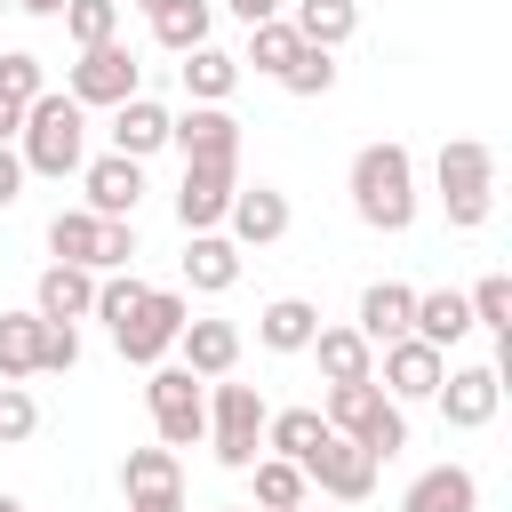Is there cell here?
<instances>
[{
    "label": "cell",
    "mask_w": 512,
    "mask_h": 512,
    "mask_svg": "<svg viewBox=\"0 0 512 512\" xmlns=\"http://www.w3.org/2000/svg\"><path fill=\"white\" fill-rule=\"evenodd\" d=\"M344 184H352V216L368 232H408L416 224V160H408V144H360Z\"/></svg>",
    "instance_id": "obj_1"
},
{
    "label": "cell",
    "mask_w": 512,
    "mask_h": 512,
    "mask_svg": "<svg viewBox=\"0 0 512 512\" xmlns=\"http://www.w3.org/2000/svg\"><path fill=\"white\" fill-rule=\"evenodd\" d=\"M16 160H24V176H72V168L88 160V112H80L72 96H40V104H24Z\"/></svg>",
    "instance_id": "obj_2"
},
{
    "label": "cell",
    "mask_w": 512,
    "mask_h": 512,
    "mask_svg": "<svg viewBox=\"0 0 512 512\" xmlns=\"http://www.w3.org/2000/svg\"><path fill=\"white\" fill-rule=\"evenodd\" d=\"M432 184H440L448 224L472 232V224H488V208H496V152H488L480 136H448L440 160H432Z\"/></svg>",
    "instance_id": "obj_3"
},
{
    "label": "cell",
    "mask_w": 512,
    "mask_h": 512,
    "mask_svg": "<svg viewBox=\"0 0 512 512\" xmlns=\"http://www.w3.org/2000/svg\"><path fill=\"white\" fill-rule=\"evenodd\" d=\"M328 432H344L352 448H368L376 464L384 456H400L408 448V416H400V400H384V384L368 376V384H328Z\"/></svg>",
    "instance_id": "obj_4"
},
{
    "label": "cell",
    "mask_w": 512,
    "mask_h": 512,
    "mask_svg": "<svg viewBox=\"0 0 512 512\" xmlns=\"http://www.w3.org/2000/svg\"><path fill=\"white\" fill-rule=\"evenodd\" d=\"M264 392L256 384H216L208 392V448H216V464L224 472H248L256 456H264Z\"/></svg>",
    "instance_id": "obj_5"
},
{
    "label": "cell",
    "mask_w": 512,
    "mask_h": 512,
    "mask_svg": "<svg viewBox=\"0 0 512 512\" xmlns=\"http://www.w3.org/2000/svg\"><path fill=\"white\" fill-rule=\"evenodd\" d=\"M144 408H152V432H160V448H192V440H208V392H200V376L192 368H152V384H144Z\"/></svg>",
    "instance_id": "obj_6"
},
{
    "label": "cell",
    "mask_w": 512,
    "mask_h": 512,
    "mask_svg": "<svg viewBox=\"0 0 512 512\" xmlns=\"http://www.w3.org/2000/svg\"><path fill=\"white\" fill-rule=\"evenodd\" d=\"M184 320H192V304H184L176 288H144V304L112 328V344H120V360H136V368H160V360L176 352Z\"/></svg>",
    "instance_id": "obj_7"
},
{
    "label": "cell",
    "mask_w": 512,
    "mask_h": 512,
    "mask_svg": "<svg viewBox=\"0 0 512 512\" xmlns=\"http://www.w3.org/2000/svg\"><path fill=\"white\" fill-rule=\"evenodd\" d=\"M296 472H304V488H320V496H336V504H360V496H376V472H384V464H376L368 448H352L344 432H320V448H312Z\"/></svg>",
    "instance_id": "obj_8"
},
{
    "label": "cell",
    "mask_w": 512,
    "mask_h": 512,
    "mask_svg": "<svg viewBox=\"0 0 512 512\" xmlns=\"http://www.w3.org/2000/svg\"><path fill=\"white\" fill-rule=\"evenodd\" d=\"M136 80H144V72H136V56H128L120 40H104V48H80V64H72V88H64V96H72L80 112H88V104H128V96H144Z\"/></svg>",
    "instance_id": "obj_9"
},
{
    "label": "cell",
    "mask_w": 512,
    "mask_h": 512,
    "mask_svg": "<svg viewBox=\"0 0 512 512\" xmlns=\"http://www.w3.org/2000/svg\"><path fill=\"white\" fill-rule=\"evenodd\" d=\"M232 192H240V160H192L184 184H176V224L184 232H216Z\"/></svg>",
    "instance_id": "obj_10"
},
{
    "label": "cell",
    "mask_w": 512,
    "mask_h": 512,
    "mask_svg": "<svg viewBox=\"0 0 512 512\" xmlns=\"http://www.w3.org/2000/svg\"><path fill=\"white\" fill-rule=\"evenodd\" d=\"M440 416H448V432H480L488 416H496V400H504V368L496 360H480V368H456V376H440Z\"/></svg>",
    "instance_id": "obj_11"
},
{
    "label": "cell",
    "mask_w": 512,
    "mask_h": 512,
    "mask_svg": "<svg viewBox=\"0 0 512 512\" xmlns=\"http://www.w3.org/2000/svg\"><path fill=\"white\" fill-rule=\"evenodd\" d=\"M440 376H448V352H432L424 336H400V344H384V400H432L440 392Z\"/></svg>",
    "instance_id": "obj_12"
},
{
    "label": "cell",
    "mask_w": 512,
    "mask_h": 512,
    "mask_svg": "<svg viewBox=\"0 0 512 512\" xmlns=\"http://www.w3.org/2000/svg\"><path fill=\"white\" fill-rule=\"evenodd\" d=\"M168 144L184 152V168L192 160H240V120L224 104H192L184 120H168Z\"/></svg>",
    "instance_id": "obj_13"
},
{
    "label": "cell",
    "mask_w": 512,
    "mask_h": 512,
    "mask_svg": "<svg viewBox=\"0 0 512 512\" xmlns=\"http://www.w3.org/2000/svg\"><path fill=\"white\" fill-rule=\"evenodd\" d=\"M224 224H232V248H272L288 232V192L280 184H240L232 208H224Z\"/></svg>",
    "instance_id": "obj_14"
},
{
    "label": "cell",
    "mask_w": 512,
    "mask_h": 512,
    "mask_svg": "<svg viewBox=\"0 0 512 512\" xmlns=\"http://www.w3.org/2000/svg\"><path fill=\"white\" fill-rule=\"evenodd\" d=\"M80 184H88V216H136V200H144V160H120V152L80 160Z\"/></svg>",
    "instance_id": "obj_15"
},
{
    "label": "cell",
    "mask_w": 512,
    "mask_h": 512,
    "mask_svg": "<svg viewBox=\"0 0 512 512\" xmlns=\"http://www.w3.org/2000/svg\"><path fill=\"white\" fill-rule=\"evenodd\" d=\"M176 368H192L200 384H224L232 376V360H240V328L232 320H184V336H176Z\"/></svg>",
    "instance_id": "obj_16"
},
{
    "label": "cell",
    "mask_w": 512,
    "mask_h": 512,
    "mask_svg": "<svg viewBox=\"0 0 512 512\" xmlns=\"http://www.w3.org/2000/svg\"><path fill=\"white\" fill-rule=\"evenodd\" d=\"M400 512H480V480H472L464 464H432V472L408 480Z\"/></svg>",
    "instance_id": "obj_17"
},
{
    "label": "cell",
    "mask_w": 512,
    "mask_h": 512,
    "mask_svg": "<svg viewBox=\"0 0 512 512\" xmlns=\"http://www.w3.org/2000/svg\"><path fill=\"white\" fill-rule=\"evenodd\" d=\"M88 304H96V272H80V264H48L40 272V288H32V312L40 320H88Z\"/></svg>",
    "instance_id": "obj_18"
},
{
    "label": "cell",
    "mask_w": 512,
    "mask_h": 512,
    "mask_svg": "<svg viewBox=\"0 0 512 512\" xmlns=\"http://www.w3.org/2000/svg\"><path fill=\"white\" fill-rule=\"evenodd\" d=\"M408 312H416V288H400V280H368L352 328H360L368 344H400V336H408Z\"/></svg>",
    "instance_id": "obj_19"
},
{
    "label": "cell",
    "mask_w": 512,
    "mask_h": 512,
    "mask_svg": "<svg viewBox=\"0 0 512 512\" xmlns=\"http://www.w3.org/2000/svg\"><path fill=\"white\" fill-rule=\"evenodd\" d=\"M168 120H176V112H160L152 96H128V104H112V152H120V160H144V152H160V144H168Z\"/></svg>",
    "instance_id": "obj_20"
},
{
    "label": "cell",
    "mask_w": 512,
    "mask_h": 512,
    "mask_svg": "<svg viewBox=\"0 0 512 512\" xmlns=\"http://www.w3.org/2000/svg\"><path fill=\"white\" fill-rule=\"evenodd\" d=\"M184 280H192L200 296H224V288L240 280V248H232L224 232H184Z\"/></svg>",
    "instance_id": "obj_21"
},
{
    "label": "cell",
    "mask_w": 512,
    "mask_h": 512,
    "mask_svg": "<svg viewBox=\"0 0 512 512\" xmlns=\"http://www.w3.org/2000/svg\"><path fill=\"white\" fill-rule=\"evenodd\" d=\"M408 336H424L432 352H448V344H464V336H472V304H464L456 288H432V296H416Z\"/></svg>",
    "instance_id": "obj_22"
},
{
    "label": "cell",
    "mask_w": 512,
    "mask_h": 512,
    "mask_svg": "<svg viewBox=\"0 0 512 512\" xmlns=\"http://www.w3.org/2000/svg\"><path fill=\"white\" fill-rule=\"evenodd\" d=\"M312 336H320V312H312L304 296H272V304L256 312V344H264V352H312Z\"/></svg>",
    "instance_id": "obj_23"
},
{
    "label": "cell",
    "mask_w": 512,
    "mask_h": 512,
    "mask_svg": "<svg viewBox=\"0 0 512 512\" xmlns=\"http://www.w3.org/2000/svg\"><path fill=\"white\" fill-rule=\"evenodd\" d=\"M312 360H320L328 384H368V376H376V344H368L360 328H320V336H312Z\"/></svg>",
    "instance_id": "obj_24"
},
{
    "label": "cell",
    "mask_w": 512,
    "mask_h": 512,
    "mask_svg": "<svg viewBox=\"0 0 512 512\" xmlns=\"http://www.w3.org/2000/svg\"><path fill=\"white\" fill-rule=\"evenodd\" d=\"M288 24H296V40H304V48H328V56H336V48L360 32V8H352V0H296V16H288Z\"/></svg>",
    "instance_id": "obj_25"
},
{
    "label": "cell",
    "mask_w": 512,
    "mask_h": 512,
    "mask_svg": "<svg viewBox=\"0 0 512 512\" xmlns=\"http://www.w3.org/2000/svg\"><path fill=\"white\" fill-rule=\"evenodd\" d=\"M96 240H104V216H88V208H56V216H48V248H56V264L96 272Z\"/></svg>",
    "instance_id": "obj_26"
},
{
    "label": "cell",
    "mask_w": 512,
    "mask_h": 512,
    "mask_svg": "<svg viewBox=\"0 0 512 512\" xmlns=\"http://www.w3.org/2000/svg\"><path fill=\"white\" fill-rule=\"evenodd\" d=\"M208 24H216L208 0H168V8L152 16V40H160L168 56H192V48H208Z\"/></svg>",
    "instance_id": "obj_27"
},
{
    "label": "cell",
    "mask_w": 512,
    "mask_h": 512,
    "mask_svg": "<svg viewBox=\"0 0 512 512\" xmlns=\"http://www.w3.org/2000/svg\"><path fill=\"white\" fill-rule=\"evenodd\" d=\"M40 376V312H0V384Z\"/></svg>",
    "instance_id": "obj_28"
},
{
    "label": "cell",
    "mask_w": 512,
    "mask_h": 512,
    "mask_svg": "<svg viewBox=\"0 0 512 512\" xmlns=\"http://www.w3.org/2000/svg\"><path fill=\"white\" fill-rule=\"evenodd\" d=\"M320 432H328V416H320V408H280V416H264V448H272V456H288V464H304V456L320 448Z\"/></svg>",
    "instance_id": "obj_29"
},
{
    "label": "cell",
    "mask_w": 512,
    "mask_h": 512,
    "mask_svg": "<svg viewBox=\"0 0 512 512\" xmlns=\"http://www.w3.org/2000/svg\"><path fill=\"white\" fill-rule=\"evenodd\" d=\"M232 80H240V56H224L216 40L184 56V88H192V104H224V96H232Z\"/></svg>",
    "instance_id": "obj_30"
},
{
    "label": "cell",
    "mask_w": 512,
    "mask_h": 512,
    "mask_svg": "<svg viewBox=\"0 0 512 512\" xmlns=\"http://www.w3.org/2000/svg\"><path fill=\"white\" fill-rule=\"evenodd\" d=\"M120 488H128V496H168V488H184V472H176V448H128V464H120Z\"/></svg>",
    "instance_id": "obj_31"
},
{
    "label": "cell",
    "mask_w": 512,
    "mask_h": 512,
    "mask_svg": "<svg viewBox=\"0 0 512 512\" xmlns=\"http://www.w3.org/2000/svg\"><path fill=\"white\" fill-rule=\"evenodd\" d=\"M296 48H304V40H296V24H288V16H272V24H248V56H240V64H256V72H272V80H280V72L296 64Z\"/></svg>",
    "instance_id": "obj_32"
},
{
    "label": "cell",
    "mask_w": 512,
    "mask_h": 512,
    "mask_svg": "<svg viewBox=\"0 0 512 512\" xmlns=\"http://www.w3.org/2000/svg\"><path fill=\"white\" fill-rule=\"evenodd\" d=\"M464 304H472V328H488V336H496V352H512V280H504V272H488Z\"/></svg>",
    "instance_id": "obj_33"
},
{
    "label": "cell",
    "mask_w": 512,
    "mask_h": 512,
    "mask_svg": "<svg viewBox=\"0 0 512 512\" xmlns=\"http://www.w3.org/2000/svg\"><path fill=\"white\" fill-rule=\"evenodd\" d=\"M248 472H256V504H264V512H296V504L312 496V488H304V472H296L288 456H256Z\"/></svg>",
    "instance_id": "obj_34"
},
{
    "label": "cell",
    "mask_w": 512,
    "mask_h": 512,
    "mask_svg": "<svg viewBox=\"0 0 512 512\" xmlns=\"http://www.w3.org/2000/svg\"><path fill=\"white\" fill-rule=\"evenodd\" d=\"M64 32H72L80 48L120 40V0H64Z\"/></svg>",
    "instance_id": "obj_35"
},
{
    "label": "cell",
    "mask_w": 512,
    "mask_h": 512,
    "mask_svg": "<svg viewBox=\"0 0 512 512\" xmlns=\"http://www.w3.org/2000/svg\"><path fill=\"white\" fill-rule=\"evenodd\" d=\"M40 96H48L40 56H32V48H8V56H0V104H16V112H24V104H40Z\"/></svg>",
    "instance_id": "obj_36"
},
{
    "label": "cell",
    "mask_w": 512,
    "mask_h": 512,
    "mask_svg": "<svg viewBox=\"0 0 512 512\" xmlns=\"http://www.w3.org/2000/svg\"><path fill=\"white\" fill-rule=\"evenodd\" d=\"M280 88H288V96H328V88H336V56H328V48H296V64L280 72Z\"/></svg>",
    "instance_id": "obj_37"
},
{
    "label": "cell",
    "mask_w": 512,
    "mask_h": 512,
    "mask_svg": "<svg viewBox=\"0 0 512 512\" xmlns=\"http://www.w3.org/2000/svg\"><path fill=\"white\" fill-rule=\"evenodd\" d=\"M136 304H144V280H136V272H104V280H96V304H88V312H96L104 328H120V320H128Z\"/></svg>",
    "instance_id": "obj_38"
},
{
    "label": "cell",
    "mask_w": 512,
    "mask_h": 512,
    "mask_svg": "<svg viewBox=\"0 0 512 512\" xmlns=\"http://www.w3.org/2000/svg\"><path fill=\"white\" fill-rule=\"evenodd\" d=\"M40 432V400L24 392V384H0V448H16V440H32Z\"/></svg>",
    "instance_id": "obj_39"
},
{
    "label": "cell",
    "mask_w": 512,
    "mask_h": 512,
    "mask_svg": "<svg viewBox=\"0 0 512 512\" xmlns=\"http://www.w3.org/2000/svg\"><path fill=\"white\" fill-rule=\"evenodd\" d=\"M136 264V224L128 216H104V240H96V272H128Z\"/></svg>",
    "instance_id": "obj_40"
},
{
    "label": "cell",
    "mask_w": 512,
    "mask_h": 512,
    "mask_svg": "<svg viewBox=\"0 0 512 512\" xmlns=\"http://www.w3.org/2000/svg\"><path fill=\"white\" fill-rule=\"evenodd\" d=\"M80 360V328H64V320H40V368L48 376H64Z\"/></svg>",
    "instance_id": "obj_41"
},
{
    "label": "cell",
    "mask_w": 512,
    "mask_h": 512,
    "mask_svg": "<svg viewBox=\"0 0 512 512\" xmlns=\"http://www.w3.org/2000/svg\"><path fill=\"white\" fill-rule=\"evenodd\" d=\"M16 200H24V160L0 144V208H16Z\"/></svg>",
    "instance_id": "obj_42"
},
{
    "label": "cell",
    "mask_w": 512,
    "mask_h": 512,
    "mask_svg": "<svg viewBox=\"0 0 512 512\" xmlns=\"http://www.w3.org/2000/svg\"><path fill=\"white\" fill-rule=\"evenodd\" d=\"M224 8H232V16H240V24H272V16H280V8H288V0H224Z\"/></svg>",
    "instance_id": "obj_43"
},
{
    "label": "cell",
    "mask_w": 512,
    "mask_h": 512,
    "mask_svg": "<svg viewBox=\"0 0 512 512\" xmlns=\"http://www.w3.org/2000/svg\"><path fill=\"white\" fill-rule=\"evenodd\" d=\"M128 512H184V488H168V496H128Z\"/></svg>",
    "instance_id": "obj_44"
},
{
    "label": "cell",
    "mask_w": 512,
    "mask_h": 512,
    "mask_svg": "<svg viewBox=\"0 0 512 512\" xmlns=\"http://www.w3.org/2000/svg\"><path fill=\"white\" fill-rule=\"evenodd\" d=\"M16 128H24V112H16V104H0V144H16Z\"/></svg>",
    "instance_id": "obj_45"
},
{
    "label": "cell",
    "mask_w": 512,
    "mask_h": 512,
    "mask_svg": "<svg viewBox=\"0 0 512 512\" xmlns=\"http://www.w3.org/2000/svg\"><path fill=\"white\" fill-rule=\"evenodd\" d=\"M8 8H24V16H64V0H8Z\"/></svg>",
    "instance_id": "obj_46"
},
{
    "label": "cell",
    "mask_w": 512,
    "mask_h": 512,
    "mask_svg": "<svg viewBox=\"0 0 512 512\" xmlns=\"http://www.w3.org/2000/svg\"><path fill=\"white\" fill-rule=\"evenodd\" d=\"M136 8H144V16H160V8H168V0H136Z\"/></svg>",
    "instance_id": "obj_47"
},
{
    "label": "cell",
    "mask_w": 512,
    "mask_h": 512,
    "mask_svg": "<svg viewBox=\"0 0 512 512\" xmlns=\"http://www.w3.org/2000/svg\"><path fill=\"white\" fill-rule=\"evenodd\" d=\"M0 512H24V504H16V496H0Z\"/></svg>",
    "instance_id": "obj_48"
},
{
    "label": "cell",
    "mask_w": 512,
    "mask_h": 512,
    "mask_svg": "<svg viewBox=\"0 0 512 512\" xmlns=\"http://www.w3.org/2000/svg\"><path fill=\"white\" fill-rule=\"evenodd\" d=\"M296 512H328V504H312V496H304V504H296Z\"/></svg>",
    "instance_id": "obj_49"
},
{
    "label": "cell",
    "mask_w": 512,
    "mask_h": 512,
    "mask_svg": "<svg viewBox=\"0 0 512 512\" xmlns=\"http://www.w3.org/2000/svg\"><path fill=\"white\" fill-rule=\"evenodd\" d=\"M224 512H256V504H224Z\"/></svg>",
    "instance_id": "obj_50"
},
{
    "label": "cell",
    "mask_w": 512,
    "mask_h": 512,
    "mask_svg": "<svg viewBox=\"0 0 512 512\" xmlns=\"http://www.w3.org/2000/svg\"><path fill=\"white\" fill-rule=\"evenodd\" d=\"M0 8H8V0H0Z\"/></svg>",
    "instance_id": "obj_51"
}]
</instances>
